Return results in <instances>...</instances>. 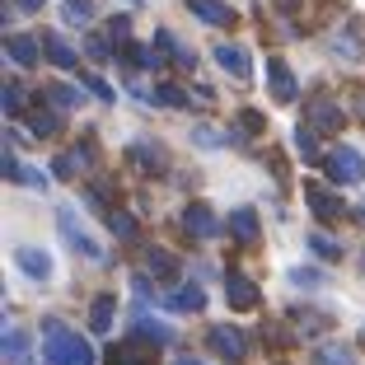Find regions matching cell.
Listing matches in <instances>:
<instances>
[{"mask_svg": "<svg viewBox=\"0 0 365 365\" xmlns=\"http://www.w3.org/2000/svg\"><path fill=\"white\" fill-rule=\"evenodd\" d=\"M43 361L47 365H94V346L80 333H71L61 319H47L43 328Z\"/></svg>", "mask_w": 365, "mask_h": 365, "instance_id": "obj_1", "label": "cell"}, {"mask_svg": "<svg viewBox=\"0 0 365 365\" xmlns=\"http://www.w3.org/2000/svg\"><path fill=\"white\" fill-rule=\"evenodd\" d=\"M323 164H328V178H333L337 187H356V182H365V155L356 150V145H337Z\"/></svg>", "mask_w": 365, "mask_h": 365, "instance_id": "obj_2", "label": "cell"}, {"mask_svg": "<svg viewBox=\"0 0 365 365\" xmlns=\"http://www.w3.org/2000/svg\"><path fill=\"white\" fill-rule=\"evenodd\" d=\"M56 225H61L66 244L76 248V253H85L89 262H98V258H103V248H98V244H94V235H89V230L76 220V211H71V206H61V211H56Z\"/></svg>", "mask_w": 365, "mask_h": 365, "instance_id": "obj_3", "label": "cell"}, {"mask_svg": "<svg viewBox=\"0 0 365 365\" xmlns=\"http://www.w3.org/2000/svg\"><path fill=\"white\" fill-rule=\"evenodd\" d=\"M206 346H211L215 356H225L230 365H239L248 356V342H244V333L239 328H230V323H215L211 333H206Z\"/></svg>", "mask_w": 365, "mask_h": 365, "instance_id": "obj_4", "label": "cell"}, {"mask_svg": "<svg viewBox=\"0 0 365 365\" xmlns=\"http://www.w3.org/2000/svg\"><path fill=\"white\" fill-rule=\"evenodd\" d=\"M225 300H230V309H239V314L258 309V286H253L244 272H225Z\"/></svg>", "mask_w": 365, "mask_h": 365, "instance_id": "obj_5", "label": "cell"}, {"mask_svg": "<svg viewBox=\"0 0 365 365\" xmlns=\"http://www.w3.org/2000/svg\"><path fill=\"white\" fill-rule=\"evenodd\" d=\"M182 230H187L192 239H215L220 235V220H215V211L206 202H192L187 211H182Z\"/></svg>", "mask_w": 365, "mask_h": 365, "instance_id": "obj_6", "label": "cell"}, {"mask_svg": "<svg viewBox=\"0 0 365 365\" xmlns=\"http://www.w3.org/2000/svg\"><path fill=\"white\" fill-rule=\"evenodd\" d=\"M215 66L225 71V76H235V80H248L253 76V61H248V47H239V43H220L215 47Z\"/></svg>", "mask_w": 365, "mask_h": 365, "instance_id": "obj_7", "label": "cell"}, {"mask_svg": "<svg viewBox=\"0 0 365 365\" xmlns=\"http://www.w3.org/2000/svg\"><path fill=\"white\" fill-rule=\"evenodd\" d=\"M304 202H309V211L319 220H337L342 215V197L333 187H323V182H304Z\"/></svg>", "mask_w": 365, "mask_h": 365, "instance_id": "obj_8", "label": "cell"}, {"mask_svg": "<svg viewBox=\"0 0 365 365\" xmlns=\"http://www.w3.org/2000/svg\"><path fill=\"white\" fill-rule=\"evenodd\" d=\"M267 80H272V98L277 103H290V98L300 94V85H295V76H290V66L281 56H267Z\"/></svg>", "mask_w": 365, "mask_h": 365, "instance_id": "obj_9", "label": "cell"}, {"mask_svg": "<svg viewBox=\"0 0 365 365\" xmlns=\"http://www.w3.org/2000/svg\"><path fill=\"white\" fill-rule=\"evenodd\" d=\"M187 14H197V19L211 24V29H230V24H235V10H230L225 0H187Z\"/></svg>", "mask_w": 365, "mask_h": 365, "instance_id": "obj_10", "label": "cell"}, {"mask_svg": "<svg viewBox=\"0 0 365 365\" xmlns=\"http://www.w3.org/2000/svg\"><path fill=\"white\" fill-rule=\"evenodd\" d=\"M309 127L314 131H337L342 127V108H337V98H309Z\"/></svg>", "mask_w": 365, "mask_h": 365, "instance_id": "obj_11", "label": "cell"}, {"mask_svg": "<svg viewBox=\"0 0 365 365\" xmlns=\"http://www.w3.org/2000/svg\"><path fill=\"white\" fill-rule=\"evenodd\" d=\"M225 225H230V235H235L239 244H258V211H253V206H235Z\"/></svg>", "mask_w": 365, "mask_h": 365, "instance_id": "obj_12", "label": "cell"}, {"mask_svg": "<svg viewBox=\"0 0 365 365\" xmlns=\"http://www.w3.org/2000/svg\"><path fill=\"white\" fill-rule=\"evenodd\" d=\"M0 356L10 365H24L29 361V333L24 328H14V323H5V337H0Z\"/></svg>", "mask_w": 365, "mask_h": 365, "instance_id": "obj_13", "label": "cell"}, {"mask_svg": "<svg viewBox=\"0 0 365 365\" xmlns=\"http://www.w3.org/2000/svg\"><path fill=\"white\" fill-rule=\"evenodd\" d=\"M14 262H19L33 281H47V277H52V258H47L43 248H14Z\"/></svg>", "mask_w": 365, "mask_h": 365, "instance_id": "obj_14", "label": "cell"}, {"mask_svg": "<svg viewBox=\"0 0 365 365\" xmlns=\"http://www.w3.org/2000/svg\"><path fill=\"white\" fill-rule=\"evenodd\" d=\"M5 56H10L14 66H38V38L10 33V38H5Z\"/></svg>", "mask_w": 365, "mask_h": 365, "instance_id": "obj_15", "label": "cell"}, {"mask_svg": "<svg viewBox=\"0 0 365 365\" xmlns=\"http://www.w3.org/2000/svg\"><path fill=\"white\" fill-rule=\"evenodd\" d=\"M164 304H169V309H178V314H187V309L197 314V309H206V290L202 286H173Z\"/></svg>", "mask_w": 365, "mask_h": 365, "instance_id": "obj_16", "label": "cell"}, {"mask_svg": "<svg viewBox=\"0 0 365 365\" xmlns=\"http://www.w3.org/2000/svg\"><path fill=\"white\" fill-rule=\"evenodd\" d=\"M113 319H118V300H113V295H94V304H89V328H94V333H113Z\"/></svg>", "mask_w": 365, "mask_h": 365, "instance_id": "obj_17", "label": "cell"}, {"mask_svg": "<svg viewBox=\"0 0 365 365\" xmlns=\"http://www.w3.org/2000/svg\"><path fill=\"white\" fill-rule=\"evenodd\" d=\"M43 47H47V61H52V66H61V71H76V61H80V56L71 52V43H66L61 33H47V38H43Z\"/></svg>", "mask_w": 365, "mask_h": 365, "instance_id": "obj_18", "label": "cell"}, {"mask_svg": "<svg viewBox=\"0 0 365 365\" xmlns=\"http://www.w3.org/2000/svg\"><path fill=\"white\" fill-rule=\"evenodd\" d=\"M333 52L342 56L346 66H361V61H365V47H361V38H356L351 29H342V33L333 38Z\"/></svg>", "mask_w": 365, "mask_h": 365, "instance_id": "obj_19", "label": "cell"}, {"mask_svg": "<svg viewBox=\"0 0 365 365\" xmlns=\"http://www.w3.org/2000/svg\"><path fill=\"white\" fill-rule=\"evenodd\" d=\"M136 337H145V342L164 346V342H173V328H169V323H155L150 314H140V319H136Z\"/></svg>", "mask_w": 365, "mask_h": 365, "instance_id": "obj_20", "label": "cell"}, {"mask_svg": "<svg viewBox=\"0 0 365 365\" xmlns=\"http://www.w3.org/2000/svg\"><path fill=\"white\" fill-rule=\"evenodd\" d=\"M108 230H113V235H118V239H127V244H131V239L140 235L136 215H127V211H108Z\"/></svg>", "mask_w": 365, "mask_h": 365, "instance_id": "obj_21", "label": "cell"}, {"mask_svg": "<svg viewBox=\"0 0 365 365\" xmlns=\"http://www.w3.org/2000/svg\"><path fill=\"white\" fill-rule=\"evenodd\" d=\"M47 103L66 113V108H80V103H85V94H80V89H71V85H52V89H47Z\"/></svg>", "mask_w": 365, "mask_h": 365, "instance_id": "obj_22", "label": "cell"}, {"mask_svg": "<svg viewBox=\"0 0 365 365\" xmlns=\"http://www.w3.org/2000/svg\"><path fill=\"white\" fill-rule=\"evenodd\" d=\"M314 365H351V351H346L342 342H323L319 351H314Z\"/></svg>", "mask_w": 365, "mask_h": 365, "instance_id": "obj_23", "label": "cell"}, {"mask_svg": "<svg viewBox=\"0 0 365 365\" xmlns=\"http://www.w3.org/2000/svg\"><path fill=\"white\" fill-rule=\"evenodd\" d=\"M145 267H150L155 277H173V272H178V258L164 253V248H150V253H145Z\"/></svg>", "mask_w": 365, "mask_h": 365, "instance_id": "obj_24", "label": "cell"}, {"mask_svg": "<svg viewBox=\"0 0 365 365\" xmlns=\"http://www.w3.org/2000/svg\"><path fill=\"white\" fill-rule=\"evenodd\" d=\"M295 150H300L304 164H319V140H314V127H295Z\"/></svg>", "mask_w": 365, "mask_h": 365, "instance_id": "obj_25", "label": "cell"}, {"mask_svg": "<svg viewBox=\"0 0 365 365\" xmlns=\"http://www.w3.org/2000/svg\"><path fill=\"white\" fill-rule=\"evenodd\" d=\"M108 365H150V356L127 342V346H113V351H108Z\"/></svg>", "mask_w": 365, "mask_h": 365, "instance_id": "obj_26", "label": "cell"}, {"mask_svg": "<svg viewBox=\"0 0 365 365\" xmlns=\"http://www.w3.org/2000/svg\"><path fill=\"white\" fill-rule=\"evenodd\" d=\"M61 19H66V24H76V29H85V24L94 19V5H89V0H66Z\"/></svg>", "mask_w": 365, "mask_h": 365, "instance_id": "obj_27", "label": "cell"}, {"mask_svg": "<svg viewBox=\"0 0 365 365\" xmlns=\"http://www.w3.org/2000/svg\"><path fill=\"white\" fill-rule=\"evenodd\" d=\"M290 319H295V333H304V337H314V333H323V328H328V319H323V314H314V309H295L290 314Z\"/></svg>", "mask_w": 365, "mask_h": 365, "instance_id": "obj_28", "label": "cell"}, {"mask_svg": "<svg viewBox=\"0 0 365 365\" xmlns=\"http://www.w3.org/2000/svg\"><path fill=\"white\" fill-rule=\"evenodd\" d=\"M309 248L319 253V258H342V244H337L333 235H323V230H314V235H309Z\"/></svg>", "mask_w": 365, "mask_h": 365, "instance_id": "obj_29", "label": "cell"}, {"mask_svg": "<svg viewBox=\"0 0 365 365\" xmlns=\"http://www.w3.org/2000/svg\"><path fill=\"white\" fill-rule=\"evenodd\" d=\"M290 286L319 290V286H323V272H319V267H290Z\"/></svg>", "mask_w": 365, "mask_h": 365, "instance_id": "obj_30", "label": "cell"}, {"mask_svg": "<svg viewBox=\"0 0 365 365\" xmlns=\"http://www.w3.org/2000/svg\"><path fill=\"white\" fill-rule=\"evenodd\" d=\"M29 136H56V118L33 108V113H29Z\"/></svg>", "mask_w": 365, "mask_h": 365, "instance_id": "obj_31", "label": "cell"}, {"mask_svg": "<svg viewBox=\"0 0 365 365\" xmlns=\"http://www.w3.org/2000/svg\"><path fill=\"white\" fill-rule=\"evenodd\" d=\"M150 98H155V103H164V108H187V94H182L178 85H160Z\"/></svg>", "mask_w": 365, "mask_h": 365, "instance_id": "obj_32", "label": "cell"}, {"mask_svg": "<svg viewBox=\"0 0 365 365\" xmlns=\"http://www.w3.org/2000/svg\"><path fill=\"white\" fill-rule=\"evenodd\" d=\"M192 140L202 145V150H220V145H225V131H220V127H197Z\"/></svg>", "mask_w": 365, "mask_h": 365, "instance_id": "obj_33", "label": "cell"}, {"mask_svg": "<svg viewBox=\"0 0 365 365\" xmlns=\"http://www.w3.org/2000/svg\"><path fill=\"white\" fill-rule=\"evenodd\" d=\"M0 103H5L10 118H19V113H24V89L19 85H5V89H0Z\"/></svg>", "mask_w": 365, "mask_h": 365, "instance_id": "obj_34", "label": "cell"}, {"mask_svg": "<svg viewBox=\"0 0 365 365\" xmlns=\"http://www.w3.org/2000/svg\"><path fill=\"white\" fill-rule=\"evenodd\" d=\"M85 56H89V61H113V38H89Z\"/></svg>", "mask_w": 365, "mask_h": 365, "instance_id": "obj_35", "label": "cell"}, {"mask_svg": "<svg viewBox=\"0 0 365 365\" xmlns=\"http://www.w3.org/2000/svg\"><path fill=\"white\" fill-rule=\"evenodd\" d=\"M108 38H113V43H122V47L131 43V19H127V14H113V24H108Z\"/></svg>", "mask_w": 365, "mask_h": 365, "instance_id": "obj_36", "label": "cell"}, {"mask_svg": "<svg viewBox=\"0 0 365 365\" xmlns=\"http://www.w3.org/2000/svg\"><path fill=\"white\" fill-rule=\"evenodd\" d=\"M85 89L94 98H103V103H113V98H118V94H113V85H108V80H98V76H85Z\"/></svg>", "mask_w": 365, "mask_h": 365, "instance_id": "obj_37", "label": "cell"}, {"mask_svg": "<svg viewBox=\"0 0 365 365\" xmlns=\"http://www.w3.org/2000/svg\"><path fill=\"white\" fill-rule=\"evenodd\" d=\"M0 173H5V178H19V160H14V150H5V155H0Z\"/></svg>", "mask_w": 365, "mask_h": 365, "instance_id": "obj_38", "label": "cell"}, {"mask_svg": "<svg viewBox=\"0 0 365 365\" xmlns=\"http://www.w3.org/2000/svg\"><path fill=\"white\" fill-rule=\"evenodd\" d=\"M239 122H244L248 131H267V122H262V113H253V108H248V113H239Z\"/></svg>", "mask_w": 365, "mask_h": 365, "instance_id": "obj_39", "label": "cell"}, {"mask_svg": "<svg viewBox=\"0 0 365 365\" xmlns=\"http://www.w3.org/2000/svg\"><path fill=\"white\" fill-rule=\"evenodd\" d=\"M19 178H24V182H33V187H38V192H43V187H47V178H43V173H38V169H29V173H19Z\"/></svg>", "mask_w": 365, "mask_h": 365, "instance_id": "obj_40", "label": "cell"}, {"mask_svg": "<svg viewBox=\"0 0 365 365\" xmlns=\"http://www.w3.org/2000/svg\"><path fill=\"white\" fill-rule=\"evenodd\" d=\"M173 365H206V361H197V356H178Z\"/></svg>", "mask_w": 365, "mask_h": 365, "instance_id": "obj_41", "label": "cell"}, {"mask_svg": "<svg viewBox=\"0 0 365 365\" xmlns=\"http://www.w3.org/2000/svg\"><path fill=\"white\" fill-rule=\"evenodd\" d=\"M24 10H43V0H19Z\"/></svg>", "mask_w": 365, "mask_h": 365, "instance_id": "obj_42", "label": "cell"}, {"mask_svg": "<svg viewBox=\"0 0 365 365\" xmlns=\"http://www.w3.org/2000/svg\"><path fill=\"white\" fill-rule=\"evenodd\" d=\"M131 5H140V0H131Z\"/></svg>", "mask_w": 365, "mask_h": 365, "instance_id": "obj_43", "label": "cell"}]
</instances>
